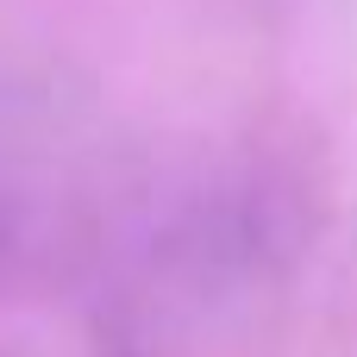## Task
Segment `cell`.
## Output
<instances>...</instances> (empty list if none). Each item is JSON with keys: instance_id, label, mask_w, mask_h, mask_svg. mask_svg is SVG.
Returning a JSON list of instances; mask_svg holds the SVG:
<instances>
[{"instance_id": "6da1fadb", "label": "cell", "mask_w": 357, "mask_h": 357, "mask_svg": "<svg viewBox=\"0 0 357 357\" xmlns=\"http://www.w3.org/2000/svg\"><path fill=\"white\" fill-rule=\"evenodd\" d=\"M307 245L301 195L264 163H207L113 195L94 264L119 301L169 320H201L282 282Z\"/></svg>"}, {"instance_id": "7a4b0ae2", "label": "cell", "mask_w": 357, "mask_h": 357, "mask_svg": "<svg viewBox=\"0 0 357 357\" xmlns=\"http://www.w3.org/2000/svg\"><path fill=\"white\" fill-rule=\"evenodd\" d=\"M107 195L31 151L25 126L0 119V289L25 276H88Z\"/></svg>"}]
</instances>
